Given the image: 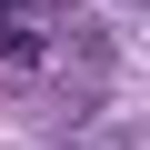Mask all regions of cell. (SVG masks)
Returning a JSON list of instances; mask_svg holds the SVG:
<instances>
[{
    "mask_svg": "<svg viewBox=\"0 0 150 150\" xmlns=\"http://www.w3.org/2000/svg\"><path fill=\"white\" fill-rule=\"evenodd\" d=\"M50 150H140V130H70V140H50Z\"/></svg>",
    "mask_w": 150,
    "mask_h": 150,
    "instance_id": "obj_1",
    "label": "cell"
},
{
    "mask_svg": "<svg viewBox=\"0 0 150 150\" xmlns=\"http://www.w3.org/2000/svg\"><path fill=\"white\" fill-rule=\"evenodd\" d=\"M20 10H40V0H0V20H20Z\"/></svg>",
    "mask_w": 150,
    "mask_h": 150,
    "instance_id": "obj_2",
    "label": "cell"
},
{
    "mask_svg": "<svg viewBox=\"0 0 150 150\" xmlns=\"http://www.w3.org/2000/svg\"><path fill=\"white\" fill-rule=\"evenodd\" d=\"M110 10H140V20H150V0H110Z\"/></svg>",
    "mask_w": 150,
    "mask_h": 150,
    "instance_id": "obj_3",
    "label": "cell"
}]
</instances>
